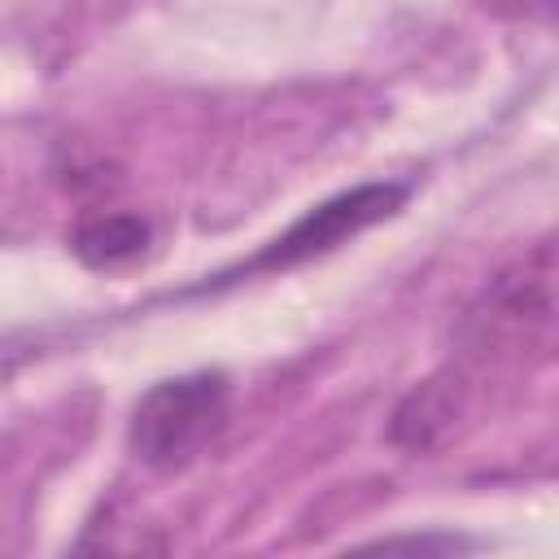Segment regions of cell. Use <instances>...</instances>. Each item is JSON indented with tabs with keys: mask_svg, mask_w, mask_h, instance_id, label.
<instances>
[{
	"mask_svg": "<svg viewBox=\"0 0 559 559\" xmlns=\"http://www.w3.org/2000/svg\"><path fill=\"white\" fill-rule=\"evenodd\" d=\"M148 245V223L140 214H92L74 227L70 249L79 253L83 266H122L140 258Z\"/></svg>",
	"mask_w": 559,
	"mask_h": 559,
	"instance_id": "cell-4",
	"label": "cell"
},
{
	"mask_svg": "<svg viewBox=\"0 0 559 559\" xmlns=\"http://www.w3.org/2000/svg\"><path fill=\"white\" fill-rule=\"evenodd\" d=\"M454 419V393L450 380H428L419 384L393 415V441L411 445V450H428Z\"/></svg>",
	"mask_w": 559,
	"mask_h": 559,
	"instance_id": "cell-5",
	"label": "cell"
},
{
	"mask_svg": "<svg viewBox=\"0 0 559 559\" xmlns=\"http://www.w3.org/2000/svg\"><path fill=\"white\" fill-rule=\"evenodd\" d=\"M380 546H419V550H463L467 542H459V537H389V542H380Z\"/></svg>",
	"mask_w": 559,
	"mask_h": 559,
	"instance_id": "cell-6",
	"label": "cell"
},
{
	"mask_svg": "<svg viewBox=\"0 0 559 559\" xmlns=\"http://www.w3.org/2000/svg\"><path fill=\"white\" fill-rule=\"evenodd\" d=\"M402 201H406V183H362V188H349V192L306 210L280 240H271V249H262L249 262V271H275V266H297V262L323 258L336 245H345L349 236H358L371 223L389 218Z\"/></svg>",
	"mask_w": 559,
	"mask_h": 559,
	"instance_id": "cell-2",
	"label": "cell"
},
{
	"mask_svg": "<svg viewBox=\"0 0 559 559\" xmlns=\"http://www.w3.org/2000/svg\"><path fill=\"white\" fill-rule=\"evenodd\" d=\"M550 245H542L533 258H524L515 271L498 275L493 288H485L480 306L472 310V323L480 328V345L520 349L533 336H550Z\"/></svg>",
	"mask_w": 559,
	"mask_h": 559,
	"instance_id": "cell-3",
	"label": "cell"
},
{
	"mask_svg": "<svg viewBox=\"0 0 559 559\" xmlns=\"http://www.w3.org/2000/svg\"><path fill=\"white\" fill-rule=\"evenodd\" d=\"M227 376L223 371H188L175 380H157L131 411V450L153 472H179L205 454V445L227 424Z\"/></svg>",
	"mask_w": 559,
	"mask_h": 559,
	"instance_id": "cell-1",
	"label": "cell"
}]
</instances>
